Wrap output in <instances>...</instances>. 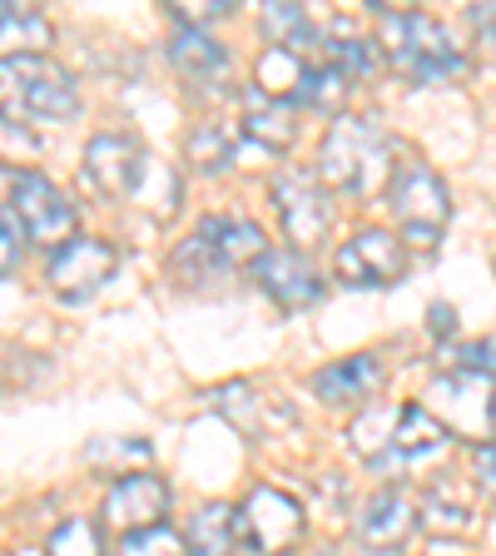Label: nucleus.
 I'll list each match as a JSON object with an SVG mask.
<instances>
[{"mask_svg": "<svg viewBox=\"0 0 496 556\" xmlns=\"http://www.w3.org/2000/svg\"><path fill=\"white\" fill-rule=\"evenodd\" d=\"M428 318H432V338H452V328H457V313H452L447 303H442V308H432Z\"/></svg>", "mask_w": 496, "mask_h": 556, "instance_id": "72a5a7b5", "label": "nucleus"}, {"mask_svg": "<svg viewBox=\"0 0 496 556\" xmlns=\"http://www.w3.org/2000/svg\"><path fill=\"white\" fill-rule=\"evenodd\" d=\"M393 139L378 119L368 115H343L328 125L323 144H318V179L333 185L338 194H353V199H368L378 194L382 179H393Z\"/></svg>", "mask_w": 496, "mask_h": 556, "instance_id": "f03ea898", "label": "nucleus"}, {"mask_svg": "<svg viewBox=\"0 0 496 556\" xmlns=\"http://www.w3.org/2000/svg\"><path fill=\"white\" fill-rule=\"evenodd\" d=\"M169 60H174V70H179V80H185L189 90L219 94V90H229V80H233L229 46L214 40L208 30H194V25H179V30H174Z\"/></svg>", "mask_w": 496, "mask_h": 556, "instance_id": "dca6fc26", "label": "nucleus"}, {"mask_svg": "<svg viewBox=\"0 0 496 556\" xmlns=\"http://www.w3.org/2000/svg\"><path fill=\"white\" fill-rule=\"evenodd\" d=\"M189 556H233L239 546V527H233V507L229 502H208L189 517V532H185Z\"/></svg>", "mask_w": 496, "mask_h": 556, "instance_id": "4be33fe9", "label": "nucleus"}, {"mask_svg": "<svg viewBox=\"0 0 496 556\" xmlns=\"http://www.w3.org/2000/svg\"><path fill=\"white\" fill-rule=\"evenodd\" d=\"M264 254L268 239L254 219L214 214V219H199L185 233V243L174 249V274L185 283H219V278L239 274V268H254Z\"/></svg>", "mask_w": 496, "mask_h": 556, "instance_id": "39448f33", "label": "nucleus"}, {"mask_svg": "<svg viewBox=\"0 0 496 556\" xmlns=\"http://www.w3.org/2000/svg\"><path fill=\"white\" fill-rule=\"evenodd\" d=\"M442 452H447V432H442V422L428 413V407L403 403V417H397L393 438L382 442V452L368 467H378V472H422V467L437 463Z\"/></svg>", "mask_w": 496, "mask_h": 556, "instance_id": "4468645a", "label": "nucleus"}, {"mask_svg": "<svg viewBox=\"0 0 496 556\" xmlns=\"http://www.w3.org/2000/svg\"><path fill=\"white\" fill-rule=\"evenodd\" d=\"M387 208H393L403 243H412V249H432V243L447 233L452 189L432 164L407 160V164H393V179H387Z\"/></svg>", "mask_w": 496, "mask_h": 556, "instance_id": "423d86ee", "label": "nucleus"}, {"mask_svg": "<svg viewBox=\"0 0 496 556\" xmlns=\"http://www.w3.org/2000/svg\"><path fill=\"white\" fill-rule=\"evenodd\" d=\"M264 35L278 50L318 60V35H323V25H313L303 5H264Z\"/></svg>", "mask_w": 496, "mask_h": 556, "instance_id": "5701e85b", "label": "nucleus"}, {"mask_svg": "<svg viewBox=\"0 0 496 556\" xmlns=\"http://www.w3.org/2000/svg\"><path fill=\"white\" fill-rule=\"evenodd\" d=\"M115 556H189V546H185V532L154 527V532H139V536H119Z\"/></svg>", "mask_w": 496, "mask_h": 556, "instance_id": "cd10ccee", "label": "nucleus"}, {"mask_svg": "<svg viewBox=\"0 0 496 556\" xmlns=\"http://www.w3.org/2000/svg\"><path fill=\"white\" fill-rule=\"evenodd\" d=\"M428 413L442 422V432H462V438H492L496 428V382L476 378V372L452 368L428 382Z\"/></svg>", "mask_w": 496, "mask_h": 556, "instance_id": "6e6552de", "label": "nucleus"}, {"mask_svg": "<svg viewBox=\"0 0 496 556\" xmlns=\"http://www.w3.org/2000/svg\"><path fill=\"white\" fill-rule=\"evenodd\" d=\"M428 527L467 532V527H472V511H467V502H452L447 486H437V492H428Z\"/></svg>", "mask_w": 496, "mask_h": 556, "instance_id": "c85d7f7f", "label": "nucleus"}, {"mask_svg": "<svg viewBox=\"0 0 496 556\" xmlns=\"http://www.w3.org/2000/svg\"><path fill=\"white\" fill-rule=\"evenodd\" d=\"M0 115L11 125H60L80 115V90L65 65L50 55L0 60Z\"/></svg>", "mask_w": 496, "mask_h": 556, "instance_id": "7ed1b4c3", "label": "nucleus"}, {"mask_svg": "<svg viewBox=\"0 0 496 556\" xmlns=\"http://www.w3.org/2000/svg\"><path fill=\"white\" fill-rule=\"evenodd\" d=\"M100 517L110 521V532H119V536L154 532V527H164V517H169V482L154 472L115 477V486L104 492Z\"/></svg>", "mask_w": 496, "mask_h": 556, "instance_id": "9b49d317", "label": "nucleus"}, {"mask_svg": "<svg viewBox=\"0 0 496 556\" xmlns=\"http://www.w3.org/2000/svg\"><path fill=\"white\" fill-rule=\"evenodd\" d=\"M21 258H25V233H21V224L5 214V219H0V278H11L15 268H21Z\"/></svg>", "mask_w": 496, "mask_h": 556, "instance_id": "7c9ffc66", "label": "nucleus"}, {"mask_svg": "<svg viewBox=\"0 0 496 556\" xmlns=\"http://www.w3.org/2000/svg\"><path fill=\"white\" fill-rule=\"evenodd\" d=\"M472 467H476V477H482L486 492H496V438H486L482 447L472 452Z\"/></svg>", "mask_w": 496, "mask_h": 556, "instance_id": "2f4dec72", "label": "nucleus"}, {"mask_svg": "<svg viewBox=\"0 0 496 556\" xmlns=\"http://www.w3.org/2000/svg\"><path fill=\"white\" fill-rule=\"evenodd\" d=\"M11 219L21 224V233L40 249H65L75 239V204L50 185L46 174H15L11 185Z\"/></svg>", "mask_w": 496, "mask_h": 556, "instance_id": "1a4fd4ad", "label": "nucleus"}, {"mask_svg": "<svg viewBox=\"0 0 496 556\" xmlns=\"http://www.w3.org/2000/svg\"><path fill=\"white\" fill-rule=\"evenodd\" d=\"M472 25H476V40L496 50V5H476V11H472Z\"/></svg>", "mask_w": 496, "mask_h": 556, "instance_id": "473e14b6", "label": "nucleus"}, {"mask_svg": "<svg viewBox=\"0 0 496 556\" xmlns=\"http://www.w3.org/2000/svg\"><path fill=\"white\" fill-rule=\"evenodd\" d=\"M85 463L94 467V472H104V467H144L150 463V442L144 438H94L90 452H85Z\"/></svg>", "mask_w": 496, "mask_h": 556, "instance_id": "bb28decb", "label": "nucleus"}, {"mask_svg": "<svg viewBox=\"0 0 496 556\" xmlns=\"http://www.w3.org/2000/svg\"><path fill=\"white\" fill-rule=\"evenodd\" d=\"M372 11L382 15V50L393 60L397 75L417 85H437V80H452V75H462L467 70V55L462 46L452 40V30L442 21L422 11H387L382 0H372Z\"/></svg>", "mask_w": 496, "mask_h": 556, "instance_id": "20e7f679", "label": "nucleus"}, {"mask_svg": "<svg viewBox=\"0 0 496 556\" xmlns=\"http://www.w3.org/2000/svg\"><path fill=\"white\" fill-rule=\"evenodd\" d=\"M274 208L293 243H318L328 233V224H333V204H328L318 174L298 169V164L274 179Z\"/></svg>", "mask_w": 496, "mask_h": 556, "instance_id": "ddd939ff", "label": "nucleus"}, {"mask_svg": "<svg viewBox=\"0 0 496 556\" xmlns=\"http://www.w3.org/2000/svg\"><path fill=\"white\" fill-rule=\"evenodd\" d=\"M115 274H119V249L104 239H80V233H75V239H69L65 249H55V258H50V283H55V293L65 303L94 299Z\"/></svg>", "mask_w": 496, "mask_h": 556, "instance_id": "f8f14e48", "label": "nucleus"}, {"mask_svg": "<svg viewBox=\"0 0 496 556\" xmlns=\"http://www.w3.org/2000/svg\"><path fill=\"white\" fill-rule=\"evenodd\" d=\"M46 556H104L100 527H94V521H85V517H69V521H60L55 532H50Z\"/></svg>", "mask_w": 496, "mask_h": 556, "instance_id": "393cba45", "label": "nucleus"}, {"mask_svg": "<svg viewBox=\"0 0 496 556\" xmlns=\"http://www.w3.org/2000/svg\"><path fill=\"white\" fill-rule=\"evenodd\" d=\"M378 382H382L378 353H353V358H338V363H328V368H318L308 378V388L323 397L328 407H358L372 397Z\"/></svg>", "mask_w": 496, "mask_h": 556, "instance_id": "a211bd4d", "label": "nucleus"}, {"mask_svg": "<svg viewBox=\"0 0 496 556\" xmlns=\"http://www.w3.org/2000/svg\"><path fill=\"white\" fill-rule=\"evenodd\" d=\"M318 60L328 70H338L343 80H368L372 70H378V46H372L368 35L353 30L347 21H333L318 35Z\"/></svg>", "mask_w": 496, "mask_h": 556, "instance_id": "6ab92c4d", "label": "nucleus"}, {"mask_svg": "<svg viewBox=\"0 0 496 556\" xmlns=\"http://www.w3.org/2000/svg\"><path fill=\"white\" fill-rule=\"evenodd\" d=\"M85 169L104 199H125V204L150 208L160 219H169L179 204V174L125 135H94L85 150Z\"/></svg>", "mask_w": 496, "mask_h": 556, "instance_id": "f257e3e1", "label": "nucleus"}, {"mask_svg": "<svg viewBox=\"0 0 496 556\" xmlns=\"http://www.w3.org/2000/svg\"><path fill=\"white\" fill-rule=\"evenodd\" d=\"M457 368L496 382V338H476V343H467L462 353H457Z\"/></svg>", "mask_w": 496, "mask_h": 556, "instance_id": "c756f323", "label": "nucleus"}, {"mask_svg": "<svg viewBox=\"0 0 496 556\" xmlns=\"http://www.w3.org/2000/svg\"><path fill=\"white\" fill-rule=\"evenodd\" d=\"M397 417H403V403H372V407L358 413V422H353V447H358L368 463L382 452V442L393 438Z\"/></svg>", "mask_w": 496, "mask_h": 556, "instance_id": "b1692460", "label": "nucleus"}, {"mask_svg": "<svg viewBox=\"0 0 496 556\" xmlns=\"http://www.w3.org/2000/svg\"><path fill=\"white\" fill-rule=\"evenodd\" d=\"M189 154H194L204 169H224V164L239 154V129H224V125H199L189 135Z\"/></svg>", "mask_w": 496, "mask_h": 556, "instance_id": "a878e982", "label": "nucleus"}, {"mask_svg": "<svg viewBox=\"0 0 496 556\" xmlns=\"http://www.w3.org/2000/svg\"><path fill=\"white\" fill-rule=\"evenodd\" d=\"M50 21L35 5H21V0H0V60L15 55H46L50 46Z\"/></svg>", "mask_w": 496, "mask_h": 556, "instance_id": "412c9836", "label": "nucleus"}, {"mask_svg": "<svg viewBox=\"0 0 496 556\" xmlns=\"http://www.w3.org/2000/svg\"><path fill=\"white\" fill-rule=\"evenodd\" d=\"M338 278L347 289H387L407 274V249L387 229H358L338 249Z\"/></svg>", "mask_w": 496, "mask_h": 556, "instance_id": "9d476101", "label": "nucleus"}, {"mask_svg": "<svg viewBox=\"0 0 496 556\" xmlns=\"http://www.w3.org/2000/svg\"><path fill=\"white\" fill-rule=\"evenodd\" d=\"M243 139H254V144H264V150H289L293 135H298V115H293L289 104L268 100L264 90H243V125H239Z\"/></svg>", "mask_w": 496, "mask_h": 556, "instance_id": "aec40b11", "label": "nucleus"}, {"mask_svg": "<svg viewBox=\"0 0 496 556\" xmlns=\"http://www.w3.org/2000/svg\"><path fill=\"white\" fill-rule=\"evenodd\" d=\"M412 532H417V507H412V497H403V492H393V486L378 492L358 517V542L378 556L403 552Z\"/></svg>", "mask_w": 496, "mask_h": 556, "instance_id": "f3484780", "label": "nucleus"}, {"mask_svg": "<svg viewBox=\"0 0 496 556\" xmlns=\"http://www.w3.org/2000/svg\"><path fill=\"white\" fill-rule=\"evenodd\" d=\"M254 283L278 303V308H289V313L313 308V303L328 293L318 264H313L303 249H268V254L254 264Z\"/></svg>", "mask_w": 496, "mask_h": 556, "instance_id": "2eb2a0df", "label": "nucleus"}, {"mask_svg": "<svg viewBox=\"0 0 496 556\" xmlns=\"http://www.w3.org/2000/svg\"><path fill=\"white\" fill-rule=\"evenodd\" d=\"M233 527H239V546H249L254 556H289L308 532L303 507L278 486H254L233 507Z\"/></svg>", "mask_w": 496, "mask_h": 556, "instance_id": "0eeeda50", "label": "nucleus"}]
</instances>
